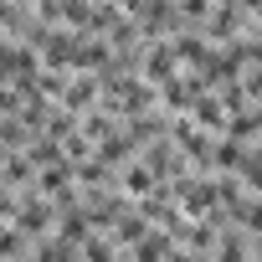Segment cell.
Listing matches in <instances>:
<instances>
[{"instance_id":"cell-1","label":"cell","mask_w":262,"mask_h":262,"mask_svg":"<svg viewBox=\"0 0 262 262\" xmlns=\"http://www.w3.org/2000/svg\"><path fill=\"white\" fill-rule=\"evenodd\" d=\"M128 190L144 195V190H149V170H128Z\"/></svg>"}]
</instances>
